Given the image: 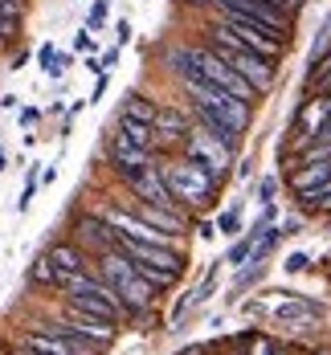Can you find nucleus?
Segmentation results:
<instances>
[{
  "label": "nucleus",
  "instance_id": "b1692460",
  "mask_svg": "<svg viewBox=\"0 0 331 355\" xmlns=\"http://www.w3.org/2000/svg\"><path fill=\"white\" fill-rule=\"evenodd\" d=\"M21 33V17H8V12H0V41L8 45V41H17Z\"/></svg>",
  "mask_w": 331,
  "mask_h": 355
},
{
  "label": "nucleus",
  "instance_id": "aec40b11",
  "mask_svg": "<svg viewBox=\"0 0 331 355\" xmlns=\"http://www.w3.org/2000/svg\"><path fill=\"white\" fill-rule=\"evenodd\" d=\"M114 139L131 143V147H155V131L144 127V123H131V119H119V131H114Z\"/></svg>",
  "mask_w": 331,
  "mask_h": 355
},
{
  "label": "nucleus",
  "instance_id": "f8f14e48",
  "mask_svg": "<svg viewBox=\"0 0 331 355\" xmlns=\"http://www.w3.org/2000/svg\"><path fill=\"white\" fill-rule=\"evenodd\" d=\"M62 327H66L70 335H78V339L94 343V347H107L110 339H114V322H107V319H90V315H82V311H66Z\"/></svg>",
  "mask_w": 331,
  "mask_h": 355
},
{
  "label": "nucleus",
  "instance_id": "f704fd0d",
  "mask_svg": "<svg viewBox=\"0 0 331 355\" xmlns=\"http://www.w3.org/2000/svg\"><path fill=\"white\" fill-rule=\"evenodd\" d=\"M4 168H8V155H4V147H0V172H4Z\"/></svg>",
  "mask_w": 331,
  "mask_h": 355
},
{
  "label": "nucleus",
  "instance_id": "c9c22d12",
  "mask_svg": "<svg viewBox=\"0 0 331 355\" xmlns=\"http://www.w3.org/2000/svg\"><path fill=\"white\" fill-rule=\"evenodd\" d=\"M17 355H41V352H29V347H17Z\"/></svg>",
  "mask_w": 331,
  "mask_h": 355
},
{
  "label": "nucleus",
  "instance_id": "20e7f679",
  "mask_svg": "<svg viewBox=\"0 0 331 355\" xmlns=\"http://www.w3.org/2000/svg\"><path fill=\"white\" fill-rule=\"evenodd\" d=\"M160 180H164L168 196L184 200V213H188V209H201V205L213 196V188H217V176H209V172H205L201 164H192V159L160 164Z\"/></svg>",
  "mask_w": 331,
  "mask_h": 355
},
{
  "label": "nucleus",
  "instance_id": "4c0bfd02",
  "mask_svg": "<svg viewBox=\"0 0 331 355\" xmlns=\"http://www.w3.org/2000/svg\"><path fill=\"white\" fill-rule=\"evenodd\" d=\"M328 103H331V86H328Z\"/></svg>",
  "mask_w": 331,
  "mask_h": 355
},
{
  "label": "nucleus",
  "instance_id": "6e6552de",
  "mask_svg": "<svg viewBox=\"0 0 331 355\" xmlns=\"http://www.w3.org/2000/svg\"><path fill=\"white\" fill-rule=\"evenodd\" d=\"M184 159L201 164L209 176L221 180V172H225V168H229V159H233V151H229V147H221L213 135H205L201 127H192V131H188V139H184Z\"/></svg>",
  "mask_w": 331,
  "mask_h": 355
},
{
  "label": "nucleus",
  "instance_id": "dca6fc26",
  "mask_svg": "<svg viewBox=\"0 0 331 355\" xmlns=\"http://www.w3.org/2000/svg\"><path fill=\"white\" fill-rule=\"evenodd\" d=\"M151 131H160L155 143H184L192 127H188V119H184L180 110H160V114H155V123H151Z\"/></svg>",
  "mask_w": 331,
  "mask_h": 355
},
{
  "label": "nucleus",
  "instance_id": "58836bf2",
  "mask_svg": "<svg viewBox=\"0 0 331 355\" xmlns=\"http://www.w3.org/2000/svg\"><path fill=\"white\" fill-rule=\"evenodd\" d=\"M270 355H282V352H270Z\"/></svg>",
  "mask_w": 331,
  "mask_h": 355
},
{
  "label": "nucleus",
  "instance_id": "f03ea898",
  "mask_svg": "<svg viewBox=\"0 0 331 355\" xmlns=\"http://www.w3.org/2000/svg\"><path fill=\"white\" fill-rule=\"evenodd\" d=\"M94 266H99V278L119 294V302H123V311L127 315H144L147 306H151V286L135 274V266H131V257L127 253H119V249H107V253H99L94 257Z\"/></svg>",
  "mask_w": 331,
  "mask_h": 355
},
{
  "label": "nucleus",
  "instance_id": "f257e3e1",
  "mask_svg": "<svg viewBox=\"0 0 331 355\" xmlns=\"http://www.w3.org/2000/svg\"><path fill=\"white\" fill-rule=\"evenodd\" d=\"M62 294H66V306H70V311H82V315H90V319L119 322L127 315L123 302H119V294H114L99 274H86V270L66 274V278H62Z\"/></svg>",
  "mask_w": 331,
  "mask_h": 355
},
{
  "label": "nucleus",
  "instance_id": "393cba45",
  "mask_svg": "<svg viewBox=\"0 0 331 355\" xmlns=\"http://www.w3.org/2000/svg\"><path fill=\"white\" fill-rule=\"evenodd\" d=\"M103 21H107V0H94L90 17H86V29H103Z\"/></svg>",
  "mask_w": 331,
  "mask_h": 355
},
{
  "label": "nucleus",
  "instance_id": "6ab92c4d",
  "mask_svg": "<svg viewBox=\"0 0 331 355\" xmlns=\"http://www.w3.org/2000/svg\"><path fill=\"white\" fill-rule=\"evenodd\" d=\"M155 114H160V107H155L151 98H144V94H131V98L123 103V110H119V119H131V123H144V127L155 123Z\"/></svg>",
  "mask_w": 331,
  "mask_h": 355
},
{
  "label": "nucleus",
  "instance_id": "72a5a7b5",
  "mask_svg": "<svg viewBox=\"0 0 331 355\" xmlns=\"http://www.w3.org/2000/svg\"><path fill=\"white\" fill-rule=\"evenodd\" d=\"M262 200H266V205L274 200V180H266V184H262Z\"/></svg>",
  "mask_w": 331,
  "mask_h": 355
},
{
  "label": "nucleus",
  "instance_id": "f3484780",
  "mask_svg": "<svg viewBox=\"0 0 331 355\" xmlns=\"http://www.w3.org/2000/svg\"><path fill=\"white\" fill-rule=\"evenodd\" d=\"M307 168H298L294 172V192H307V188H319V184H328L331 180V159L328 155H311V159H303Z\"/></svg>",
  "mask_w": 331,
  "mask_h": 355
},
{
  "label": "nucleus",
  "instance_id": "7ed1b4c3",
  "mask_svg": "<svg viewBox=\"0 0 331 355\" xmlns=\"http://www.w3.org/2000/svg\"><path fill=\"white\" fill-rule=\"evenodd\" d=\"M213 53H217L233 73H241L257 94L274 86V62H270V58H262V53H254V49H246L237 37H229L221 25H213Z\"/></svg>",
  "mask_w": 331,
  "mask_h": 355
},
{
  "label": "nucleus",
  "instance_id": "9d476101",
  "mask_svg": "<svg viewBox=\"0 0 331 355\" xmlns=\"http://www.w3.org/2000/svg\"><path fill=\"white\" fill-rule=\"evenodd\" d=\"M217 4H221V12L246 17V21H254V25H262V29H270L274 37L287 41V17L278 8H270L266 0H217Z\"/></svg>",
  "mask_w": 331,
  "mask_h": 355
},
{
  "label": "nucleus",
  "instance_id": "1a4fd4ad",
  "mask_svg": "<svg viewBox=\"0 0 331 355\" xmlns=\"http://www.w3.org/2000/svg\"><path fill=\"white\" fill-rule=\"evenodd\" d=\"M127 184H131V192H135L144 205L168 209V213H180V200L168 196V188H164V180H160V164H144L135 176H127Z\"/></svg>",
  "mask_w": 331,
  "mask_h": 355
},
{
  "label": "nucleus",
  "instance_id": "ddd939ff",
  "mask_svg": "<svg viewBox=\"0 0 331 355\" xmlns=\"http://www.w3.org/2000/svg\"><path fill=\"white\" fill-rule=\"evenodd\" d=\"M192 119H196V127L205 131V135H213V139L221 143V147H229V151H237L241 147V131H233L225 119H217L213 110H205V107H192Z\"/></svg>",
  "mask_w": 331,
  "mask_h": 355
},
{
  "label": "nucleus",
  "instance_id": "e433bc0d",
  "mask_svg": "<svg viewBox=\"0 0 331 355\" xmlns=\"http://www.w3.org/2000/svg\"><path fill=\"white\" fill-rule=\"evenodd\" d=\"M188 4H205V0H188Z\"/></svg>",
  "mask_w": 331,
  "mask_h": 355
},
{
  "label": "nucleus",
  "instance_id": "473e14b6",
  "mask_svg": "<svg viewBox=\"0 0 331 355\" xmlns=\"http://www.w3.org/2000/svg\"><path fill=\"white\" fill-rule=\"evenodd\" d=\"M37 119H41V110H37V107H25V110H21V127H33Z\"/></svg>",
  "mask_w": 331,
  "mask_h": 355
},
{
  "label": "nucleus",
  "instance_id": "7c9ffc66",
  "mask_svg": "<svg viewBox=\"0 0 331 355\" xmlns=\"http://www.w3.org/2000/svg\"><path fill=\"white\" fill-rule=\"evenodd\" d=\"M74 49H94V37H90V29H82V33L74 37Z\"/></svg>",
  "mask_w": 331,
  "mask_h": 355
},
{
  "label": "nucleus",
  "instance_id": "0eeeda50",
  "mask_svg": "<svg viewBox=\"0 0 331 355\" xmlns=\"http://www.w3.org/2000/svg\"><path fill=\"white\" fill-rule=\"evenodd\" d=\"M221 29L229 37H237L246 49H254V53H262V58H278L282 53V37H274L270 29H262V25H254V21H246V17H233V12H221Z\"/></svg>",
  "mask_w": 331,
  "mask_h": 355
},
{
  "label": "nucleus",
  "instance_id": "9b49d317",
  "mask_svg": "<svg viewBox=\"0 0 331 355\" xmlns=\"http://www.w3.org/2000/svg\"><path fill=\"white\" fill-rule=\"evenodd\" d=\"M114 241H119V237H114V229H110L103 216H82V220L74 225V245L90 249L94 257L107 253V249H114Z\"/></svg>",
  "mask_w": 331,
  "mask_h": 355
},
{
  "label": "nucleus",
  "instance_id": "4be33fe9",
  "mask_svg": "<svg viewBox=\"0 0 331 355\" xmlns=\"http://www.w3.org/2000/svg\"><path fill=\"white\" fill-rule=\"evenodd\" d=\"M328 114H331V103H315V98H311L307 107L298 110V119H294V123H298V131H311V135H315V131L323 127V119H328Z\"/></svg>",
  "mask_w": 331,
  "mask_h": 355
},
{
  "label": "nucleus",
  "instance_id": "412c9836",
  "mask_svg": "<svg viewBox=\"0 0 331 355\" xmlns=\"http://www.w3.org/2000/svg\"><path fill=\"white\" fill-rule=\"evenodd\" d=\"M270 209H266V216H262V220H257L254 229H250V233H246V237H241V241H237V245L229 249V257H225V261H233V266H241V261H246V257H250V249L257 245V237H262V229H266V225H270Z\"/></svg>",
  "mask_w": 331,
  "mask_h": 355
},
{
  "label": "nucleus",
  "instance_id": "4468645a",
  "mask_svg": "<svg viewBox=\"0 0 331 355\" xmlns=\"http://www.w3.org/2000/svg\"><path fill=\"white\" fill-rule=\"evenodd\" d=\"M107 155H110V168H114L123 180L135 176V172L147 164V151H144V147H131V143H123V139H110Z\"/></svg>",
  "mask_w": 331,
  "mask_h": 355
},
{
  "label": "nucleus",
  "instance_id": "cd10ccee",
  "mask_svg": "<svg viewBox=\"0 0 331 355\" xmlns=\"http://www.w3.org/2000/svg\"><path fill=\"white\" fill-rule=\"evenodd\" d=\"M37 62H41V70L49 73V66H53V62H58V49H53V45H49V41H45V45H41V49H37Z\"/></svg>",
  "mask_w": 331,
  "mask_h": 355
},
{
  "label": "nucleus",
  "instance_id": "5701e85b",
  "mask_svg": "<svg viewBox=\"0 0 331 355\" xmlns=\"http://www.w3.org/2000/svg\"><path fill=\"white\" fill-rule=\"evenodd\" d=\"M29 278H33L37 286H62V274L49 266V257H37L33 270H29Z\"/></svg>",
  "mask_w": 331,
  "mask_h": 355
},
{
  "label": "nucleus",
  "instance_id": "a878e982",
  "mask_svg": "<svg viewBox=\"0 0 331 355\" xmlns=\"http://www.w3.org/2000/svg\"><path fill=\"white\" fill-rule=\"evenodd\" d=\"M315 66H319V70L311 73V82H315L319 90H328V86H331V58H323V62H315Z\"/></svg>",
  "mask_w": 331,
  "mask_h": 355
},
{
  "label": "nucleus",
  "instance_id": "39448f33",
  "mask_svg": "<svg viewBox=\"0 0 331 355\" xmlns=\"http://www.w3.org/2000/svg\"><path fill=\"white\" fill-rule=\"evenodd\" d=\"M184 90H188V98H192V107H205L213 110L217 119H225L233 131H246V123H250V103H237L233 94H225V90H217L213 82H205V78H196L192 70L180 73Z\"/></svg>",
  "mask_w": 331,
  "mask_h": 355
},
{
  "label": "nucleus",
  "instance_id": "bb28decb",
  "mask_svg": "<svg viewBox=\"0 0 331 355\" xmlns=\"http://www.w3.org/2000/svg\"><path fill=\"white\" fill-rule=\"evenodd\" d=\"M37 196V172H29V180H25V192H21V200H17V209H21V213H25V209H29V200H33Z\"/></svg>",
  "mask_w": 331,
  "mask_h": 355
},
{
  "label": "nucleus",
  "instance_id": "423d86ee",
  "mask_svg": "<svg viewBox=\"0 0 331 355\" xmlns=\"http://www.w3.org/2000/svg\"><path fill=\"white\" fill-rule=\"evenodd\" d=\"M188 53V70L196 73V78H205V82H213L217 90H225V94H233L237 103H254L257 90L241 78V73H233L225 62H221L213 49H184Z\"/></svg>",
  "mask_w": 331,
  "mask_h": 355
},
{
  "label": "nucleus",
  "instance_id": "c85d7f7f",
  "mask_svg": "<svg viewBox=\"0 0 331 355\" xmlns=\"http://www.w3.org/2000/svg\"><path fill=\"white\" fill-rule=\"evenodd\" d=\"M237 220H241V216H237V209H229V213L221 216L217 229H221V233H237Z\"/></svg>",
  "mask_w": 331,
  "mask_h": 355
},
{
  "label": "nucleus",
  "instance_id": "a211bd4d",
  "mask_svg": "<svg viewBox=\"0 0 331 355\" xmlns=\"http://www.w3.org/2000/svg\"><path fill=\"white\" fill-rule=\"evenodd\" d=\"M45 257H49V266H53L62 278H66V274H78V270H86V253H82L78 245H70V241L53 245L49 253H45Z\"/></svg>",
  "mask_w": 331,
  "mask_h": 355
},
{
  "label": "nucleus",
  "instance_id": "2f4dec72",
  "mask_svg": "<svg viewBox=\"0 0 331 355\" xmlns=\"http://www.w3.org/2000/svg\"><path fill=\"white\" fill-rule=\"evenodd\" d=\"M114 37H119V45H127L131 41V21H119L114 25Z\"/></svg>",
  "mask_w": 331,
  "mask_h": 355
},
{
  "label": "nucleus",
  "instance_id": "2eb2a0df",
  "mask_svg": "<svg viewBox=\"0 0 331 355\" xmlns=\"http://www.w3.org/2000/svg\"><path fill=\"white\" fill-rule=\"evenodd\" d=\"M135 216L151 225V229H160V233H168V237H180L184 233V213H168V209H155V205H135Z\"/></svg>",
  "mask_w": 331,
  "mask_h": 355
},
{
  "label": "nucleus",
  "instance_id": "c756f323",
  "mask_svg": "<svg viewBox=\"0 0 331 355\" xmlns=\"http://www.w3.org/2000/svg\"><path fill=\"white\" fill-rule=\"evenodd\" d=\"M307 261H311L307 253H291V257H287V270H291V274H298V270H307Z\"/></svg>",
  "mask_w": 331,
  "mask_h": 355
}]
</instances>
